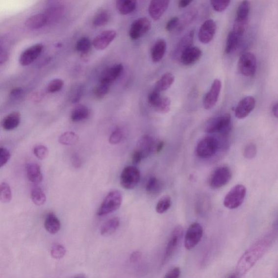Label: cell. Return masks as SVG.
<instances>
[{
	"mask_svg": "<svg viewBox=\"0 0 278 278\" xmlns=\"http://www.w3.org/2000/svg\"><path fill=\"white\" fill-rule=\"evenodd\" d=\"M272 237L266 236L257 240L242 255L237 263L235 274L238 277L243 276L261 258L272 244Z\"/></svg>",
	"mask_w": 278,
	"mask_h": 278,
	"instance_id": "6da1fadb",
	"label": "cell"
},
{
	"mask_svg": "<svg viewBox=\"0 0 278 278\" xmlns=\"http://www.w3.org/2000/svg\"><path fill=\"white\" fill-rule=\"evenodd\" d=\"M250 11L251 3L248 0L242 1L237 8L232 31L241 37L245 34L247 29Z\"/></svg>",
	"mask_w": 278,
	"mask_h": 278,
	"instance_id": "7a4b0ae2",
	"label": "cell"
},
{
	"mask_svg": "<svg viewBox=\"0 0 278 278\" xmlns=\"http://www.w3.org/2000/svg\"><path fill=\"white\" fill-rule=\"evenodd\" d=\"M123 202L122 194L118 190H114L105 197L98 212V215H107L117 210Z\"/></svg>",
	"mask_w": 278,
	"mask_h": 278,
	"instance_id": "3957f363",
	"label": "cell"
},
{
	"mask_svg": "<svg viewBox=\"0 0 278 278\" xmlns=\"http://www.w3.org/2000/svg\"><path fill=\"white\" fill-rule=\"evenodd\" d=\"M246 194L247 189L244 185H235L225 196L224 201L225 206L229 209L239 208L243 203Z\"/></svg>",
	"mask_w": 278,
	"mask_h": 278,
	"instance_id": "277c9868",
	"label": "cell"
},
{
	"mask_svg": "<svg viewBox=\"0 0 278 278\" xmlns=\"http://www.w3.org/2000/svg\"><path fill=\"white\" fill-rule=\"evenodd\" d=\"M219 147L218 140L213 137H206L197 144L196 154L202 159L210 158L216 153Z\"/></svg>",
	"mask_w": 278,
	"mask_h": 278,
	"instance_id": "5b68a950",
	"label": "cell"
},
{
	"mask_svg": "<svg viewBox=\"0 0 278 278\" xmlns=\"http://www.w3.org/2000/svg\"><path fill=\"white\" fill-rule=\"evenodd\" d=\"M140 177V172L136 167L133 166L126 167L121 174V185L125 189H133L138 184Z\"/></svg>",
	"mask_w": 278,
	"mask_h": 278,
	"instance_id": "8992f818",
	"label": "cell"
},
{
	"mask_svg": "<svg viewBox=\"0 0 278 278\" xmlns=\"http://www.w3.org/2000/svg\"><path fill=\"white\" fill-rule=\"evenodd\" d=\"M231 177V171L228 167H219L213 172L210 176V186L214 189L222 188L229 183Z\"/></svg>",
	"mask_w": 278,
	"mask_h": 278,
	"instance_id": "52a82bcc",
	"label": "cell"
},
{
	"mask_svg": "<svg viewBox=\"0 0 278 278\" xmlns=\"http://www.w3.org/2000/svg\"><path fill=\"white\" fill-rule=\"evenodd\" d=\"M231 129V116L225 114L212 120L205 128V132L214 133L221 132L226 134Z\"/></svg>",
	"mask_w": 278,
	"mask_h": 278,
	"instance_id": "ba28073f",
	"label": "cell"
},
{
	"mask_svg": "<svg viewBox=\"0 0 278 278\" xmlns=\"http://www.w3.org/2000/svg\"><path fill=\"white\" fill-rule=\"evenodd\" d=\"M203 234V229L202 226L195 222L192 224L186 232L184 246L185 249L191 250L199 244Z\"/></svg>",
	"mask_w": 278,
	"mask_h": 278,
	"instance_id": "9c48e42d",
	"label": "cell"
},
{
	"mask_svg": "<svg viewBox=\"0 0 278 278\" xmlns=\"http://www.w3.org/2000/svg\"><path fill=\"white\" fill-rule=\"evenodd\" d=\"M183 234V228L181 226H176L172 232L168 245L166 247L163 259V265H165L171 258L177 249Z\"/></svg>",
	"mask_w": 278,
	"mask_h": 278,
	"instance_id": "30bf717a",
	"label": "cell"
},
{
	"mask_svg": "<svg viewBox=\"0 0 278 278\" xmlns=\"http://www.w3.org/2000/svg\"><path fill=\"white\" fill-rule=\"evenodd\" d=\"M238 69L240 73L245 76H253L256 70L255 55L251 52L242 54L239 60Z\"/></svg>",
	"mask_w": 278,
	"mask_h": 278,
	"instance_id": "8fae6325",
	"label": "cell"
},
{
	"mask_svg": "<svg viewBox=\"0 0 278 278\" xmlns=\"http://www.w3.org/2000/svg\"><path fill=\"white\" fill-rule=\"evenodd\" d=\"M151 27V24L147 18H141L136 20L130 27L129 36L133 40L139 39L147 33Z\"/></svg>",
	"mask_w": 278,
	"mask_h": 278,
	"instance_id": "7c38bea8",
	"label": "cell"
},
{
	"mask_svg": "<svg viewBox=\"0 0 278 278\" xmlns=\"http://www.w3.org/2000/svg\"><path fill=\"white\" fill-rule=\"evenodd\" d=\"M222 88V83L218 79L214 80L209 92L203 101V107L206 110L213 108L218 101Z\"/></svg>",
	"mask_w": 278,
	"mask_h": 278,
	"instance_id": "4fadbf2b",
	"label": "cell"
},
{
	"mask_svg": "<svg viewBox=\"0 0 278 278\" xmlns=\"http://www.w3.org/2000/svg\"><path fill=\"white\" fill-rule=\"evenodd\" d=\"M43 49V45L41 44H38L25 50L20 55V64L24 67L32 64L41 54Z\"/></svg>",
	"mask_w": 278,
	"mask_h": 278,
	"instance_id": "5bb4252c",
	"label": "cell"
},
{
	"mask_svg": "<svg viewBox=\"0 0 278 278\" xmlns=\"http://www.w3.org/2000/svg\"><path fill=\"white\" fill-rule=\"evenodd\" d=\"M216 31V24L213 20L209 19L201 25L199 38L202 43H209L213 39Z\"/></svg>",
	"mask_w": 278,
	"mask_h": 278,
	"instance_id": "9a60e30c",
	"label": "cell"
},
{
	"mask_svg": "<svg viewBox=\"0 0 278 278\" xmlns=\"http://www.w3.org/2000/svg\"><path fill=\"white\" fill-rule=\"evenodd\" d=\"M194 34V30H192V31L184 35L179 40L174 51L173 57L175 59L180 60L182 54L187 50L193 47Z\"/></svg>",
	"mask_w": 278,
	"mask_h": 278,
	"instance_id": "2e32d148",
	"label": "cell"
},
{
	"mask_svg": "<svg viewBox=\"0 0 278 278\" xmlns=\"http://www.w3.org/2000/svg\"><path fill=\"white\" fill-rule=\"evenodd\" d=\"M123 70V65L121 64L115 65L105 70L100 76V83L110 85L120 77Z\"/></svg>",
	"mask_w": 278,
	"mask_h": 278,
	"instance_id": "e0dca14e",
	"label": "cell"
},
{
	"mask_svg": "<svg viewBox=\"0 0 278 278\" xmlns=\"http://www.w3.org/2000/svg\"><path fill=\"white\" fill-rule=\"evenodd\" d=\"M255 104V100L253 97H247L242 99L235 109L236 117L239 119L246 118L253 110Z\"/></svg>",
	"mask_w": 278,
	"mask_h": 278,
	"instance_id": "ac0fdd59",
	"label": "cell"
},
{
	"mask_svg": "<svg viewBox=\"0 0 278 278\" xmlns=\"http://www.w3.org/2000/svg\"><path fill=\"white\" fill-rule=\"evenodd\" d=\"M170 0H151L149 11L150 16L154 20H159L168 9Z\"/></svg>",
	"mask_w": 278,
	"mask_h": 278,
	"instance_id": "d6986e66",
	"label": "cell"
},
{
	"mask_svg": "<svg viewBox=\"0 0 278 278\" xmlns=\"http://www.w3.org/2000/svg\"><path fill=\"white\" fill-rule=\"evenodd\" d=\"M116 32L114 30H107L101 33L93 40V46L98 50H103L107 48L116 37Z\"/></svg>",
	"mask_w": 278,
	"mask_h": 278,
	"instance_id": "ffe728a7",
	"label": "cell"
},
{
	"mask_svg": "<svg viewBox=\"0 0 278 278\" xmlns=\"http://www.w3.org/2000/svg\"><path fill=\"white\" fill-rule=\"evenodd\" d=\"M202 52L199 48L192 47L182 54L180 59L182 64L190 66L196 63L202 57Z\"/></svg>",
	"mask_w": 278,
	"mask_h": 278,
	"instance_id": "44dd1931",
	"label": "cell"
},
{
	"mask_svg": "<svg viewBox=\"0 0 278 278\" xmlns=\"http://www.w3.org/2000/svg\"><path fill=\"white\" fill-rule=\"evenodd\" d=\"M155 143L152 138L149 135L141 137L138 143L137 149L143 154L144 158L154 152Z\"/></svg>",
	"mask_w": 278,
	"mask_h": 278,
	"instance_id": "7402d4cb",
	"label": "cell"
},
{
	"mask_svg": "<svg viewBox=\"0 0 278 278\" xmlns=\"http://www.w3.org/2000/svg\"><path fill=\"white\" fill-rule=\"evenodd\" d=\"M28 179L35 184L40 183L43 180V175L40 166L37 163H30L26 167Z\"/></svg>",
	"mask_w": 278,
	"mask_h": 278,
	"instance_id": "603a6c76",
	"label": "cell"
},
{
	"mask_svg": "<svg viewBox=\"0 0 278 278\" xmlns=\"http://www.w3.org/2000/svg\"><path fill=\"white\" fill-rule=\"evenodd\" d=\"M166 50V43L164 39H159L153 45L151 51V57L153 62L158 63L164 56Z\"/></svg>",
	"mask_w": 278,
	"mask_h": 278,
	"instance_id": "cb8c5ba5",
	"label": "cell"
},
{
	"mask_svg": "<svg viewBox=\"0 0 278 278\" xmlns=\"http://www.w3.org/2000/svg\"><path fill=\"white\" fill-rule=\"evenodd\" d=\"M25 25L29 29L35 30L48 25L47 19L44 13L38 14L29 17L25 22Z\"/></svg>",
	"mask_w": 278,
	"mask_h": 278,
	"instance_id": "d4e9b609",
	"label": "cell"
},
{
	"mask_svg": "<svg viewBox=\"0 0 278 278\" xmlns=\"http://www.w3.org/2000/svg\"><path fill=\"white\" fill-rule=\"evenodd\" d=\"M21 121V115L18 112L8 114L2 121L3 128L6 130H12L17 128Z\"/></svg>",
	"mask_w": 278,
	"mask_h": 278,
	"instance_id": "484cf974",
	"label": "cell"
},
{
	"mask_svg": "<svg viewBox=\"0 0 278 278\" xmlns=\"http://www.w3.org/2000/svg\"><path fill=\"white\" fill-rule=\"evenodd\" d=\"M44 226L49 233L55 234L60 229V221L56 215L53 213H50L45 219Z\"/></svg>",
	"mask_w": 278,
	"mask_h": 278,
	"instance_id": "4316f807",
	"label": "cell"
},
{
	"mask_svg": "<svg viewBox=\"0 0 278 278\" xmlns=\"http://www.w3.org/2000/svg\"><path fill=\"white\" fill-rule=\"evenodd\" d=\"M120 224V221L117 217L108 220L101 227V234L103 236L112 235L119 228Z\"/></svg>",
	"mask_w": 278,
	"mask_h": 278,
	"instance_id": "83f0119b",
	"label": "cell"
},
{
	"mask_svg": "<svg viewBox=\"0 0 278 278\" xmlns=\"http://www.w3.org/2000/svg\"><path fill=\"white\" fill-rule=\"evenodd\" d=\"M137 0H116V8L122 15L132 13L136 8Z\"/></svg>",
	"mask_w": 278,
	"mask_h": 278,
	"instance_id": "f1b7e54d",
	"label": "cell"
},
{
	"mask_svg": "<svg viewBox=\"0 0 278 278\" xmlns=\"http://www.w3.org/2000/svg\"><path fill=\"white\" fill-rule=\"evenodd\" d=\"M175 76L173 74L168 73L162 76V77L156 83L154 89L161 93L169 89L175 82Z\"/></svg>",
	"mask_w": 278,
	"mask_h": 278,
	"instance_id": "f546056e",
	"label": "cell"
},
{
	"mask_svg": "<svg viewBox=\"0 0 278 278\" xmlns=\"http://www.w3.org/2000/svg\"><path fill=\"white\" fill-rule=\"evenodd\" d=\"M89 115L90 110L87 106L79 104L73 110L71 119L73 122L77 123L87 119Z\"/></svg>",
	"mask_w": 278,
	"mask_h": 278,
	"instance_id": "4dcf8cb0",
	"label": "cell"
},
{
	"mask_svg": "<svg viewBox=\"0 0 278 278\" xmlns=\"http://www.w3.org/2000/svg\"><path fill=\"white\" fill-rule=\"evenodd\" d=\"M241 37L234 31L230 32L227 38L225 52L227 54L234 52L239 46Z\"/></svg>",
	"mask_w": 278,
	"mask_h": 278,
	"instance_id": "1f68e13d",
	"label": "cell"
},
{
	"mask_svg": "<svg viewBox=\"0 0 278 278\" xmlns=\"http://www.w3.org/2000/svg\"><path fill=\"white\" fill-rule=\"evenodd\" d=\"M197 12L196 9H191L189 11L184 13L181 18H179V22L177 29L182 31L194 21L196 18Z\"/></svg>",
	"mask_w": 278,
	"mask_h": 278,
	"instance_id": "d6a6232c",
	"label": "cell"
},
{
	"mask_svg": "<svg viewBox=\"0 0 278 278\" xmlns=\"http://www.w3.org/2000/svg\"><path fill=\"white\" fill-rule=\"evenodd\" d=\"M64 13L62 7L56 6L48 8L44 13L46 16L48 25L57 22L62 17Z\"/></svg>",
	"mask_w": 278,
	"mask_h": 278,
	"instance_id": "836d02e7",
	"label": "cell"
},
{
	"mask_svg": "<svg viewBox=\"0 0 278 278\" xmlns=\"http://www.w3.org/2000/svg\"><path fill=\"white\" fill-rule=\"evenodd\" d=\"M163 184L155 177H151L146 184V191L150 195L158 194L163 188Z\"/></svg>",
	"mask_w": 278,
	"mask_h": 278,
	"instance_id": "e575fe53",
	"label": "cell"
},
{
	"mask_svg": "<svg viewBox=\"0 0 278 278\" xmlns=\"http://www.w3.org/2000/svg\"><path fill=\"white\" fill-rule=\"evenodd\" d=\"M31 199L35 205L41 206L47 201V197L43 190L37 186H35L31 190Z\"/></svg>",
	"mask_w": 278,
	"mask_h": 278,
	"instance_id": "d590c367",
	"label": "cell"
},
{
	"mask_svg": "<svg viewBox=\"0 0 278 278\" xmlns=\"http://www.w3.org/2000/svg\"><path fill=\"white\" fill-rule=\"evenodd\" d=\"M79 140L78 136L73 131H67L60 135L59 142L63 145L70 146L76 144Z\"/></svg>",
	"mask_w": 278,
	"mask_h": 278,
	"instance_id": "8d00e7d4",
	"label": "cell"
},
{
	"mask_svg": "<svg viewBox=\"0 0 278 278\" xmlns=\"http://www.w3.org/2000/svg\"><path fill=\"white\" fill-rule=\"evenodd\" d=\"M171 100L170 99L161 97L153 108L158 113L166 114L169 112Z\"/></svg>",
	"mask_w": 278,
	"mask_h": 278,
	"instance_id": "74e56055",
	"label": "cell"
},
{
	"mask_svg": "<svg viewBox=\"0 0 278 278\" xmlns=\"http://www.w3.org/2000/svg\"><path fill=\"white\" fill-rule=\"evenodd\" d=\"M12 198V190L7 183L0 185V201L3 203H9Z\"/></svg>",
	"mask_w": 278,
	"mask_h": 278,
	"instance_id": "f35d334b",
	"label": "cell"
},
{
	"mask_svg": "<svg viewBox=\"0 0 278 278\" xmlns=\"http://www.w3.org/2000/svg\"><path fill=\"white\" fill-rule=\"evenodd\" d=\"M171 205V199L169 196L162 197L158 202L156 205V213L162 214L168 211Z\"/></svg>",
	"mask_w": 278,
	"mask_h": 278,
	"instance_id": "ab89813d",
	"label": "cell"
},
{
	"mask_svg": "<svg viewBox=\"0 0 278 278\" xmlns=\"http://www.w3.org/2000/svg\"><path fill=\"white\" fill-rule=\"evenodd\" d=\"M110 85L101 83L93 89V94L96 98L101 99H103L108 94L110 90Z\"/></svg>",
	"mask_w": 278,
	"mask_h": 278,
	"instance_id": "60d3db41",
	"label": "cell"
},
{
	"mask_svg": "<svg viewBox=\"0 0 278 278\" xmlns=\"http://www.w3.org/2000/svg\"><path fill=\"white\" fill-rule=\"evenodd\" d=\"M110 16L109 13L105 11H101L95 17L93 24L96 27H102L109 22Z\"/></svg>",
	"mask_w": 278,
	"mask_h": 278,
	"instance_id": "b9f144b4",
	"label": "cell"
},
{
	"mask_svg": "<svg viewBox=\"0 0 278 278\" xmlns=\"http://www.w3.org/2000/svg\"><path fill=\"white\" fill-rule=\"evenodd\" d=\"M67 253L65 247L59 244H54L51 249V255L54 259H61Z\"/></svg>",
	"mask_w": 278,
	"mask_h": 278,
	"instance_id": "7bdbcfd3",
	"label": "cell"
},
{
	"mask_svg": "<svg viewBox=\"0 0 278 278\" xmlns=\"http://www.w3.org/2000/svg\"><path fill=\"white\" fill-rule=\"evenodd\" d=\"M92 48V43L87 37L80 39L76 44V49L78 52L83 54H87Z\"/></svg>",
	"mask_w": 278,
	"mask_h": 278,
	"instance_id": "ee69618b",
	"label": "cell"
},
{
	"mask_svg": "<svg viewBox=\"0 0 278 278\" xmlns=\"http://www.w3.org/2000/svg\"><path fill=\"white\" fill-rule=\"evenodd\" d=\"M231 0H210L212 7L217 12L225 11L229 6Z\"/></svg>",
	"mask_w": 278,
	"mask_h": 278,
	"instance_id": "f6af8a7d",
	"label": "cell"
},
{
	"mask_svg": "<svg viewBox=\"0 0 278 278\" xmlns=\"http://www.w3.org/2000/svg\"><path fill=\"white\" fill-rule=\"evenodd\" d=\"M64 85L63 80L61 79H54L51 80L48 85L47 91L49 93H54L61 90Z\"/></svg>",
	"mask_w": 278,
	"mask_h": 278,
	"instance_id": "bcb514c9",
	"label": "cell"
},
{
	"mask_svg": "<svg viewBox=\"0 0 278 278\" xmlns=\"http://www.w3.org/2000/svg\"><path fill=\"white\" fill-rule=\"evenodd\" d=\"M84 93V87L79 85L76 87L71 94V101L73 103H76L81 99Z\"/></svg>",
	"mask_w": 278,
	"mask_h": 278,
	"instance_id": "7dc6e473",
	"label": "cell"
},
{
	"mask_svg": "<svg viewBox=\"0 0 278 278\" xmlns=\"http://www.w3.org/2000/svg\"><path fill=\"white\" fill-rule=\"evenodd\" d=\"M34 154L40 160H44L47 158L49 155V150L46 146L37 145L33 149Z\"/></svg>",
	"mask_w": 278,
	"mask_h": 278,
	"instance_id": "c3c4849f",
	"label": "cell"
},
{
	"mask_svg": "<svg viewBox=\"0 0 278 278\" xmlns=\"http://www.w3.org/2000/svg\"><path fill=\"white\" fill-rule=\"evenodd\" d=\"M257 150L254 144L251 143L246 146L244 152V155L247 159H253L256 155Z\"/></svg>",
	"mask_w": 278,
	"mask_h": 278,
	"instance_id": "681fc988",
	"label": "cell"
},
{
	"mask_svg": "<svg viewBox=\"0 0 278 278\" xmlns=\"http://www.w3.org/2000/svg\"><path fill=\"white\" fill-rule=\"evenodd\" d=\"M123 138V133L120 129H115L110 135L109 141L110 144L116 145L121 142Z\"/></svg>",
	"mask_w": 278,
	"mask_h": 278,
	"instance_id": "f907efd6",
	"label": "cell"
},
{
	"mask_svg": "<svg viewBox=\"0 0 278 278\" xmlns=\"http://www.w3.org/2000/svg\"><path fill=\"white\" fill-rule=\"evenodd\" d=\"M10 158H11V153L6 148H1L0 149V167L2 168L8 163Z\"/></svg>",
	"mask_w": 278,
	"mask_h": 278,
	"instance_id": "816d5d0a",
	"label": "cell"
},
{
	"mask_svg": "<svg viewBox=\"0 0 278 278\" xmlns=\"http://www.w3.org/2000/svg\"><path fill=\"white\" fill-rule=\"evenodd\" d=\"M160 93H161L159 92L158 91L154 89L152 92L150 93L148 101L149 104L152 107H154L156 103L158 102V101L161 97Z\"/></svg>",
	"mask_w": 278,
	"mask_h": 278,
	"instance_id": "f5cc1de1",
	"label": "cell"
},
{
	"mask_svg": "<svg viewBox=\"0 0 278 278\" xmlns=\"http://www.w3.org/2000/svg\"><path fill=\"white\" fill-rule=\"evenodd\" d=\"M179 22L178 17H174L171 18L166 25V29L167 31L171 32L177 29Z\"/></svg>",
	"mask_w": 278,
	"mask_h": 278,
	"instance_id": "db71d44e",
	"label": "cell"
},
{
	"mask_svg": "<svg viewBox=\"0 0 278 278\" xmlns=\"http://www.w3.org/2000/svg\"><path fill=\"white\" fill-rule=\"evenodd\" d=\"M181 274V270L178 267H175L166 273L165 278H178Z\"/></svg>",
	"mask_w": 278,
	"mask_h": 278,
	"instance_id": "11a10c76",
	"label": "cell"
},
{
	"mask_svg": "<svg viewBox=\"0 0 278 278\" xmlns=\"http://www.w3.org/2000/svg\"><path fill=\"white\" fill-rule=\"evenodd\" d=\"M71 161H72V165L76 169L80 168L82 164V160L77 153L73 154L72 158H71Z\"/></svg>",
	"mask_w": 278,
	"mask_h": 278,
	"instance_id": "9f6ffc18",
	"label": "cell"
},
{
	"mask_svg": "<svg viewBox=\"0 0 278 278\" xmlns=\"http://www.w3.org/2000/svg\"><path fill=\"white\" fill-rule=\"evenodd\" d=\"M144 156L142 153L140 152L138 150H136L132 155V161L134 164H139L141 162V160L144 159Z\"/></svg>",
	"mask_w": 278,
	"mask_h": 278,
	"instance_id": "6f0895ef",
	"label": "cell"
},
{
	"mask_svg": "<svg viewBox=\"0 0 278 278\" xmlns=\"http://www.w3.org/2000/svg\"><path fill=\"white\" fill-rule=\"evenodd\" d=\"M24 93V91L22 88H16L12 90L11 95L14 99H19L22 97Z\"/></svg>",
	"mask_w": 278,
	"mask_h": 278,
	"instance_id": "680465c9",
	"label": "cell"
},
{
	"mask_svg": "<svg viewBox=\"0 0 278 278\" xmlns=\"http://www.w3.org/2000/svg\"><path fill=\"white\" fill-rule=\"evenodd\" d=\"M164 143L162 141H158L157 143H155L154 152L156 153H159L161 151H162L164 148Z\"/></svg>",
	"mask_w": 278,
	"mask_h": 278,
	"instance_id": "91938a15",
	"label": "cell"
},
{
	"mask_svg": "<svg viewBox=\"0 0 278 278\" xmlns=\"http://www.w3.org/2000/svg\"><path fill=\"white\" fill-rule=\"evenodd\" d=\"M141 257V253L139 252H134L130 255V260L131 262H135L139 260Z\"/></svg>",
	"mask_w": 278,
	"mask_h": 278,
	"instance_id": "94428289",
	"label": "cell"
},
{
	"mask_svg": "<svg viewBox=\"0 0 278 278\" xmlns=\"http://www.w3.org/2000/svg\"><path fill=\"white\" fill-rule=\"evenodd\" d=\"M193 1V0H179L178 4L179 7L180 8H186V7H188Z\"/></svg>",
	"mask_w": 278,
	"mask_h": 278,
	"instance_id": "6125c7cd",
	"label": "cell"
},
{
	"mask_svg": "<svg viewBox=\"0 0 278 278\" xmlns=\"http://www.w3.org/2000/svg\"><path fill=\"white\" fill-rule=\"evenodd\" d=\"M8 58V54L6 52L3 51L1 50V53H0V63L3 64L6 61Z\"/></svg>",
	"mask_w": 278,
	"mask_h": 278,
	"instance_id": "be15d7a7",
	"label": "cell"
},
{
	"mask_svg": "<svg viewBox=\"0 0 278 278\" xmlns=\"http://www.w3.org/2000/svg\"><path fill=\"white\" fill-rule=\"evenodd\" d=\"M272 112L275 117L278 119V103L274 106L272 109Z\"/></svg>",
	"mask_w": 278,
	"mask_h": 278,
	"instance_id": "e7e4bbea",
	"label": "cell"
},
{
	"mask_svg": "<svg viewBox=\"0 0 278 278\" xmlns=\"http://www.w3.org/2000/svg\"><path fill=\"white\" fill-rule=\"evenodd\" d=\"M274 226L275 227V228L277 229H278V218L277 219V221H276Z\"/></svg>",
	"mask_w": 278,
	"mask_h": 278,
	"instance_id": "03108f58",
	"label": "cell"
},
{
	"mask_svg": "<svg viewBox=\"0 0 278 278\" xmlns=\"http://www.w3.org/2000/svg\"><path fill=\"white\" fill-rule=\"evenodd\" d=\"M276 277L277 278H278V269H277V270L276 271Z\"/></svg>",
	"mask_w": 278,
	"mask_h": 278,
	"instance_id": "003e7915",
	"label": "cell"
}]
</instances>
